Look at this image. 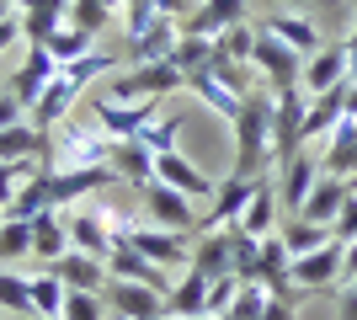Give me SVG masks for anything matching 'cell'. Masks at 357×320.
<instances>
[{
    "label": "cell",
    "instance_id": "24",
    "mask_svg": "<svg viewBox=\"0 0 357 320\" xmlns=\"http://www.w3.org/2000/svg\"><path fill=\"white\" fill-rule=\"evenodd\" d=\"M251 16V0H197V11L181 22V32H203V38H219L224 27H235Z\"/></svg>",
    "mask_w": 357,
    "mask_h": 320
},
{
    "label": "cell",
    "instance_id": "25",
    "mask_svg": "<svg viewBox=\"0 0 357 320\" xmlns=\"http://www.w3.org/2000/svg\"><path fill=\"white\" fill-rule=\"evenodd\" d=\"M176 38H181V22L160 11V16H155V22L134 38V43H123V48H128V59H134V64H149V59H171Z\"/></svg>",
    "mask_w": 357,
    "mask_h": 320
},
{
    "label": "cell",
    "instance_id": "7",
    "mask_svg": "<svg viewBox=\"0 0 357 320\" xmlns=\"http://www.w3.org/2000/svg\"><path fill=\"white\" fill-rule=\"evenodd\" d=\"M64 224H70V245L86 251V257L107 261L118 251V229H112V208H64Z\"/></svg>",
    "mask_w": 357,
    "mask_h": 320
},
{
    "label": "cell",
    "instance_id": "16",
    "mask_svg": "<svg viewBox=\"0 0 357 320\" xmlns=\"http://www.w3.org/2000/svg\"><path fill=\"white\" fill-rule=\"evenodd\" d=\"M261 27H267L272 38H283L298 59H310V54H320V48H326V38H320V27H314L310 11H272Z\"/></svg>",
    "mask_w": 357,
    "mask_h": 320
},
{
    "label": "cell",
    "instance_id": "35",
    "mask_svg": "<svg viewBox=\"0 0 357 320\" xmlns=\"http://www.w3.org/2000/svg\"><path fill=\"white\" fill-rule=\"evenodd\" d=\"M64 299H70V289H64L48 267H38V273H32V315H54V320H59Z\"/></svg>",
    "mask_w": 357,
    "mask_h": 320
},
{
    "label": "cell",
    "instance_id": "14",
    "mask_svg": "<svg viewBox=\"0 0 357 320\" xmlns=\"http://www.w3.org/2000/svg\"><path fill=\"white\" fill-rule=\"evenodd\" d=\"M155 160H160V155L149 150L144 139H112V160H107V171L118 176V187H149V182H155Z\"/></svg>",
    "mask_w": 357,
    "mask_h": 320
},
{
    "label": "cell",
    "instance_id": "37",
    "mask_svg": "<svg viewBox=\"0 0 357 320\" xmlns=\"http://www.w3.org/2000/svg\"><path fill=\"white\" fill-rule=\"evenodd\" d=\"M0 310L6 315H32V273H11V267H0Z\"/></svg>",
    "mask_w": 357,
    "mask_h": 320
},
{
    "label": "cell",
    "instance_id": "9",
    "mask_svg": "<svg viewBox=\"0 0 357 320\" xmlns=\"http://www.w3.org/2000/svg\"><path fill=\"white\" fill-rule=\"evenodd\" d=\"M107 310H112V320H165L171 315V294L160 289H144V283H123V277H107V289H102Z\"/></svg>",
    "mask_w": 357,
    "mask_h": 320
},
{
    "label": "cell",
    "instance_id": "11",
    "mask_svg": "<svg viewBox=\"0 0 357 320\" xmlns=\"http://www.w3.org/2000/svg\"><path fill=\"white\" fill-rule=\"evenodd\" d=\"M155 112H160V102H112V96H102V91L91 102V118L102 123L107 139H139Z\"/></svg>",
    "mask_w": 357,
    "mask_h": 320
},
{
    "label": "cell",
    "instance_id": "30",
    "mask_svg": "<svg viewBox=\"0 0 357 320\" xmlns=\"http://www.w3.org/2000/svg\"><path fill=\"white\" fill-rule=\"evenodd\" d=\"M342 118H347V86L310 96V118H304V144H310V139H326Z\"/></svg>",
    "mask_w": 357,
    "mask_h": 320
},
{
    "label": "cell",
    "instance_id": "31",
    "mask_svg": "<svg viewBox=\"0 0 357 320\" xmlns=\"http://www.w3.org/2000/svg\"><path fill=\"white\" fill-rule=\"evenodd\" d=\"M208 289H213V277H208V273H197V267H187V273H181V283L171 289V299H165V305H171V315H176V320L203 315V310H208Z\"/></svg>",
    "mask_w": 357,
    "mask_h": 320
},
{
    "label": "cell",
    "instance_id": "26",
    "mask_svg": "<svg viewBox=\"0 0 357 320\" xmlns=\"http://www.w3.org/2000/svg\"><path fill=\"white\" fill-rule=\"evenodd\" d=\"M357 192V182H347V176H326L320 171V182H314V192H310V203H304V219H314V224H336V213L347 208V198Z\"/></svg>",
    "mask_w": 357,
    "mask_h": 320
},
{
    "label": "cell",
    "instance_id": "43",
    "mask_svg": "<svg viewBox=\"0 0 357 320\" xmlns=\"http://www.w3.org/2000/svg\"><path fill=\"white\" fill-rule=\"evenodd\" d=\"M219 54H229V59H240V64H251V48H256V27L251 22H235V27H224L219 38Z\"/></svg>",
    "mask_w": 357,
    "mask_h": 320
},
{
    "label": "cell",
    "instance_id": "51",
    "mask_svg": "<svg viewBox=\"0 0 357 320\" xmlns=\"http://www.w3.org/2000/svg\"><path fill=\"white\" fill-rule=\"evenodd\" d=\"M261 320H294V299H272Z\"/></svg>",
    "mask_w": 357,
    "mask_h": 320
},
{
    "label": "cell",
    "instance_id": "12",
    "mask_svg": "<svg viewBox=\"0 0 357 320\" xmlns=\"http://www.w3.org/2000/svg\"><path fill=\"white\" fill-rule=\"evenodd\" d=\"M54 75H59V59L48 54V43H27V59H22V70L6 80V91H11L16 102L32 112V102H38V96L54 86Z\"/></svg>",
    "mask_w": 357,
    "mask_h": 320
},
{
    "label": "cell",
    "instance_id": "46",
    "mask_svg": "<svg viewBox=\"0 0 357 320\" xmlns=\"http://www.w3.org/2000/svg\"><path fill=\"white\" fill-rule=\"evenodd\" d=\"M22 38V6H11V0H0V54Z\"/></svg>",
    "mask_w": 357,
    "mask_h": 320
},
{
    "label": "cell",
    "instance_id": "4",
    "mask_svg": "<svg viewBox=\"0 0 357 320\" xmlns=\"http://www.w3.org/2000/svg\"><path fill=\"white\" fill-rule=\"evenodd\" d=\"M251 70H256V75H267L272 96H278V91H298V86H304V59H298V54L283 43V38H272L267 27H256Z\"/></svg>",
    "mask_w": 357,
    "mask_h": 320
},
{
    "label": "cell",
    "instance_id": "32",
    "mask_svg": "<svg viewBox=\"0 0 357 320\" xmlns=\"http://www.w3.org/2000/svg\"><path fill=\"white\" fill-rule=\"evenodd\" d=\"M187 91H192L197 102L208 107V112H219V118H229V123H235V112H240V96L229 91L224 80H213L208 70H192V75H187Z\"/></svg>",
    "mask_w": 357,
    "mask_h": 320
},
{
    "label": "cell",
    "instance_id": "5",
    "mask_svg": "<svg viewBox=\"0 0 357 320\" xmlns=\"http://www.w3.org/2000/svg\"><path fill=\"white\" fill-rule=\"evenodd\" d=\"M118 245H134V251H144L155 267H165V273H171V267H192L197 235H187V229H160V224H134Z\"/></svg>",
    "mask_w": 357,
    "mask_h": 320
},
{
    "label": "cell",
    "instance_id": "54",
    "mask_svg": "<svg viewBox=\"0 0 357 320\" xmlns=\"http://www.w3.org/2000/svg\"><path fill=\"white\" fill-rule=\"evenodd\" d=\"M187 320H224V315H208V310H203V315H187Z\"/></svg>",
    "mask_w": 357,
    "mask_h": 320
},
{
    "label": "cell",
    "instance_id": "40",
    "mask_svg": "<svg viewBox=\"0 0 357 320\" xmlns=\"http://www.w3.org/2000/svg\"><path fill=\"white\" fill-rule=\"evenodd\" d=\"M267 305H272L267 283H240V294H235V305H229V315H224V320H261V315H267Z\"/></svg>",
    "mask_w": 357,
    "mask_h": 320
},
{
    "label": "cell",
    "instance_id": "15",
    "mask_svg": "<svg viewBox=\"0 0 357 320\" xmlns=\"http://www.w3.org/2000/svg\"><path fill=\"white\" fill-rule=\"evenodd\" d=\"M314 182H320V155H304V150H298L294 160L278 166V203H283L288 213H298L304 203H310Z\"/></svg>",
    "mask_w": 357,
    "mask_h": 320
},
{
    "label": "cell",
    "instance_id": "1",
    "mask_svg": "<svg viewBox=\"0 0 357 320\" xmlns=\"http://www.w3.org/2000/svg\"><path fill=\"white\" fill-rule=\"evenodd\" d=\"M278 171V150H272V96L251 91L235 112V166L229 176H267Z\"/></svg>",
    "mask_w": 357,
    "mask_h": 320
},
{
    "label": "cell",
    "instance_id": "41",
    "mask_svg": "<svg viewBox=\"0 0 357 320\" xmlns=\"http://www.w3.org/2000/svg\"><path fill=\"white\" fill-rule=\"evenodd\" d=\"M181 128H187V118H160V112H155V118L144 123V134H139V139H144L155 155H165V150H176Z\"/></svg>",
    "mask_w": 357,
    "mask_h": 320
},
{
    "label": "cell",
    "instance_id": "36",
    "mask_svg": "<svg viewBox=\"0 0 357 320\" xmlns=\"http://www.w3.org/2000/svg\"><path fill=\"white\" fill-rule=\"evenodd\" d=\"M91 48H102V43H96V32L75 27V22H64V27L54 32V38H48V54H54L59 64H70V59H86Z\"/></svg>",
    "mask_w": 357,
    "mask_h": 320
},
{
    "label": "cell",
    "instance_id": "19",
    "mask_svg": "<svg viewBox=\"0 0 357 320\" xmlns=\"http://www.w3.org/2000/svg\"><path fill=\"white\" fill-rule=\"evenodd\" d=\"M336 86H347V43H326L304 59V96L336 91Z\"/></svg>",
    "mask_w": 357,
    "mask_h": 320
},
{
    "label": "cell",
    "instance_id": "3",
    "mask_svg": "<svg viewBox=\"0 0 357 320\" xmlns=\"http://www.w3.org/2000/svg\"><path fill=\"white\" fill-rule=\"evenodd\" d=\"M171 91H187V75H181L171 59L128 64L123 75H112L102 86V96H112V102H165Z\"/></svg>",
    "mask_w": 357,
    "mask_h": 320
},
{
    "label": "cell",
    "instance_id": "34",
    "mask_svg": "<svg viewBox=\"0 0 357 320\" xmlns=\"http://www.w3.org/2000/svg\"><path fill=\"white\" fill-rule=\"evenodd\" d=\"M278 235L288 241V251H294V257H310V251H320V245L336 241V235H331V224H314V219H304V213H294Z\"/></svg>",
    "mask_w": 357,
    "mask_h": 320
},
{
    "label": "cell",
    "instance_id": "28",
    "mask_svg": "<svg viewBox=\"0 0 357 320\" xmlns=\"http://www.w3.org/2000/svg\"><path fill=\"white\" fill-rule=\"evenodd\" d=\"M192 267L208 277L235 273V229H213V235H197L192 245Z\"/></svg>",
    "mask_w": 357,
    "mask_h": 320
},
{
    "label": "cell",
    "instance_id": "27",
    "mask_svg": "<svg viewBox=\"0 0 357 320\" xmlns=\"http://www.w3.org/2000/svg\"><path fill=\"white\" fill-rule=\"evenodd\" d=\"M64 22H70V0H27L22 6V38L27 43H48Z\"/></svg>",
    "mask_w": 357,
    "mask_h": 320
},
{
    "label": "cell",
    "instance_id": "52",
    "mask_svg": "<svg viewBox=\"0 0 357 320\" xmlns=\"http://www.w3.org/2000/svg\"><path fill=\"white\" fill-rule=\"evenodd\" d=\"M342 43H347V80H357V27L347 32Z\"/></svg>",
    "mask_w": 357,
    "mask_h": 320
},
{
    "label": "cell",
    "instance_id": "23",
    "mask_svg": "<svg viewBox=\"0 0 357 320\" xmlns=\"http://www.w3.org/2000/svg\"><path fill=\"white\" fill-rule=\"evenodd\" d=\"M48 273L59 277L64 289H75V294H102L107 289V261H96V257H86V251H70V257H59Z\"/></svg>",
    "mask_w": 357,
    "mask_h": 320
},
{
    "label": "cell",
    "instance_id": "18",
    "mask_svg": "<svg viewBox=\"0 0 357 320\" xmlns=\"http://www.w3.org/2000/svg\"><path fill=\"white\" fill-rule=\"evenodd\" d=\"M155 176H160L165 187H176V192H187V198H213V176L208 171H197L192 160H187V155L181 150H165L160 160H155Z\"/></svg>",
    "mask_w": 357,
    "mask_h": 320
},
{
    "label": "cell",
    "instance_id": "6",
    "mask_svg": "<svg viewBox=\"0 0 357 320\" xmlns=\"http://www.w3.org/2000/svg\"><path fill=\"white\" fill-rule=\"evenodd\" d=\"M261 192V176H224L208 198V213L197 219V235H213V229H235L240 213L251 208V198Z\"/></svg>",
    "mask_w": 357,
    "mask_h": 320
},
{
    "label": "cell",
    "instance_id": "33",
    "mask_svg": "<svg viewBox=\"0 0 357 320\" xmlns=\"http://www.w3.org/2000/svg\"><path fill=\"white\" fill-rule=\"evenodd\" d=\"M118 64H123V59H118V54H112V48H91L86 59H70V64H59V75L70 80L75 91H86V86H91V80H96V75H112Z\"/></svg>",
    "mask_w": 357,
    "mask_h": 320
},
{
    "label": "cell",
    "instance_id": "57",
    "mask_svg": "<svg viewBox=\"0 0 357 320\" xmlns=\"http://www.w3.org/2000/svg\"><path fill=\"white\" fill-rule=\"evenodd\" d=\"M0 91H6V80H0Z\"/></svg>",
    "mask_w": 357,
    "mask_h": 320
},
{
    "label": "cell",
    "instance_id": "8",
    "mask_svg": "<svg viewBox=\"0 0 357 320\" xmlns=\"http://www.w3.org/2000/svg\"><path fill=\"white\" fill-rule=\"evenodd\" d=\"M139 198H144V213H149V224H160V229H187V235H197V198H187V192H176V187H165L160 176L149 187H139Z\"/></svg>",
    "mask_w": 357,
    "mask_h": 320
},
{
    "label": "cell",
    "instance_id": "39",
    "mask_svg": "<svg viewBox=\"0 0 357 320\" xmlns=\"http://www.w3.org/2000/svg\"><path fill=\"white\" fill-rule=\"evenodd\" d=\"M213 54V38H203V32H181L176 48H171V64H176L181 75H192V70H203Z\"/></svg>",
    "mask_w": 357,
    "mask_h": 320
},
{
    "label": "cell",
    "instance_id": "13",
    "mask_svg": "<svg viewBox=\"0 0 357 320\" xmlns=\"http://www.w3.org/2000/svg\"><path fill=\"white\" fill-rule=\"evenodd\" d=\"M342 283V241L320 245L310 257H294V289L298 294H326Z\"/></svg>",
    "mask_w": 357,
    "mask_h": 320
},
{
    "label": "cell",
    "instance_id": "22",
    "mask_svg": "<svg viewBox=\"0 0 357 320\" xmlns=\"http://www.w3.org/2000/svg\"><path fill=\"white\" fill-rule=\"evenodd\" d=\"M320 171H326V176H347V182H357V123H352V118H342V123L326 134Z\"/></svg>",
    "mask_w": 357,
    "mask_h": 320
},
{
    "label": "cell",
    "instance_id": "58",
    "mask_svg": "<svg viewBox=\"0 0 357 320\" xmlns=\"http://www.w3.org/2000/svg\"><path fill=\"white\" fill-rule=\"evenodd\" d=\"M0 219H6V213H0Z\"/></svg>",
    "mask_w": 357,
    "mask_h": 320
},
{
    "label": "cell",
    "instance_id": "20",
    "mask_svg": "<svg viewBox=\"0 0 357 320\" xmlns=\"http://www.w3.org/2000/svg\"><path fill=\"white\" fill-rule=\"evenodd\" d=\"M75 102H80V91H75L64 75H54V86H48L38 102H32V112H27V123L38 128V134H54L64 118H75Z\"/></svg>",
    "mask_w": 357,
    "mask_h": 320
},
{
    "label": "cell",
    "instance_id": "45",
    "mask_svg": "<svg viewBox=\"0 0 357 320\" xmlns=\"http://www.w3.org/2000/svg\"><path fill=\"white\" fill-rule=\"evenodd\" d=\"M235 294H240V277H235V273L213 277V289H208V315H229V305H235Z\"/></svg>",
    "mask_w": 357,
    "mask_h": 320
},
{
    "label": "cell",
    "instance_id": "48",
    "mask_svg": "<svg viewBox=\"0 0 357 320\" xmlns=\"http://www.w3.org/2000/svg\"><path fill=\"white\" fill-rule=\"evenodd\" d=\"M336 320H357V283L336 289Z\"/></svg>",
    "mask_w": 357,
    "mask_h": 320
},
{
    "label": "cell",
    "instance_id": "50",
    "mask_svg": "<svg viewBox=\"0 0 357 320\" xmlns=\"http://www.w3.org/2000/svg\"><path fill=\"white\" fill-rule=\"evenodd\" d=\"M155 6H160L165 16H176V22H187V16L197 11V0H155Z\"/></svg>",
    "mask_w": 357,
    "mask_h": 320
},
{
    "label": "cell",
    "instance_id": "10",
    "mask_svg": "<svg viewBox=\"0 0 357 320\" xmlns=\"http://www.w3.org/2000/svg\"><path fill=\"white\" fill-rule=\"evenodd\" d=\"M304 118H310V96H304V86L272 96V150H278V166L298 155V144H304Z\"/></svg>",
    "mask_w": 357,
    "mask_h": 320
},
{
    "label": "cell",
    "instance_id": "29",
    "mask_svg": "<svg viewBox=\"0 0 357 320\" xmlns=\"http://www.w3.org/2000/svg\"><path fill=\"white\" fill-rule=\"evenodd\" d=\"M278 208H283V203H278V176H261V192H256L251 198V208L240 213V229H245V235H256V241H267V235H278Z\"/></svg>",
    "mask_w": 357,
    "mask_h": 320
},
{
    "label": "cell",
    "instance_id": "47",
    "mask_svg": "<svg viewBox=\"0 0 357 320\" xmlns=\"http://www.w3.org/2000/svg\"><path fill=\"white\" fill-rule=\"evenodd\" d=\"M331 235H336V241H357V192H352V198H347V208L342 213H336V224H331Z\"/></svg>",
    "mask_w": 357,
    "mask_h": 320
},
{
    "label": "cell",
    "instance_id": "56",
    "mask_svg": "<svg viewBox=\"0 0 357 320\" xmlns=\"http://www.w3.org/2000/svg\"><path fill=\"white\" fill-rule=\"evenodd\" d=\"M11 6H27V0H11Z\"/></svg>",
    "mask_w": 357,
    "mask_h": 320
},
{
    "label": "cell",
    "instance_id": "59",
    "mask_svg": "<svg viewBox=\"0 0 357 320\" xmlns=\"http://www.w3.org/2000/svg\"><path fill=\"white\" fill-rule=\"evenodd\" d=\"M352 283H357V277H352Z\"/></svg>",
    "mask_w": 357,
    "mask_h": 320
},
{
    "label": "cell",
    "instance_id": "55",
    "mask_svg": "<svg viewBox=\"0 0 357 320\" xmlns=\"http://www.w3.org/2000/svg\"><path fill=\"white\" fill-rule=\"evenodd\" d=\"M16 320H54V315H16Z\"/></svg>",
    "mask_w": 357,
    "mask_h": 320
},
{
    "label": "cell",
    "instance_id": "38",
    "mask_svg": "<svg viewBox=\"0 0 357 320\" xmlns=\"http://www.w3.org/2000/svg\"><path fill=\"white\" fill-rule=\"evenodd\" d=\"M32 257V219H0V267Z\"/></svg>",
    "mask_w": 357,
    "mask_h": 320
},
{
    "label": "cell",
    "instance_id": "42",
    "mask_svg": "<svg viewBox=\"0 0 357 320\" xmlns=\"http://www.w3.org/2000/svg\"><path fill=\"white\" fill-rule=\"evenodd\" d=\"M112 6H102V0H70V22L75 27H86V32H96V38H102L107 27H112Z\"/></svg>",
    "mask_w": 357,
    "mask_h": 320
},
{
    "label": "cell",
    "instance_id": "49",
    "mask_svg": "<svg viewBox=\"0 0 357 320\" xmlns=\"http://www.w3.org/2000/svg\"><path fill=\"white\" fill-rule=\"evenodd\" d=\"M22 118H27V107L16 102L11 91H0V128H11V123H22Z\"/></svg>",
    "mask_w": 357,
    "mask_h": 320
},
{
    "label": "cell",
    "instance_id": "2",
    "mask_svg": "<svg viewBox=\"0 0 357 320\" xmlns=\"http://www.w3.org/2000/svg\"><path fill=\"white\" fill-rule=\"evenodd\" d=\"M48 144H54V166L59 171H86V166H107L112 160V139L102 134V123L91 118H64L54 134H48Z\"/></svg>",
    "mask_w": 357,
    "mask_h": 320
},
{
    "label": "cell",
    "instance_id": "53",
    "mask_svg": "<svg viewBox=\"0 0 357 320\" xmlns=\"http://www.w3.org/2000/svg\"><path fill=\"white\" fill-rule=\"evenodd\" d=\"M304 6H314V0H288V11H304Z\"/></svg>",
    "mask_w": 357,
    "mask_h": 320
},
{
    "label": "cell",
    "instance_id": "44",
    "mask_svg": "<svg viewBox=\"0 0 357 320\" xmlns=\"http://www.w3.org/2000/svg\"><path fill=\"white\" fill-rule=\"evenodd\" d=\"M59 320H112V310H107L102 294H75V289H70V299H64V315H59Z\"/></svg>",
    "mask_w": 357,
    "mask_h": 320
},
{
    "label": "cell",
    "instance_id": "21",
    "mask_svg": "<svg viewBox=\"0 0 357 320\" xmlns=\"http://www.w3.org/2000/svg\"><path fill=\"white\" fill-rule=\"evenodd\" d=\"M75 245H70V224H64V208L54 213H38L32 219V261L38 267H54L59 257H70Z\"/></svg>",
    "mask_w": 357,
    "mask_h": 320
},
{
    "label": "cell",
    "instance_id": "17",
    "mask_svg": "<svg viewBox=\"0 0 357 320\" xmlns=\"http://www.w3.org/2000/svg\"><path fill=\"white\" fill-rule=\"evenodd\" d=\"M107 273L123 277V283H144V289H160V294L176 289V283H171V273H165V267H155V261H149L144 251H134V245H118V251L107 257Z\"/></svg>",
    "mask_w": 357,
    "mask_h": 320
}]
</instances>
